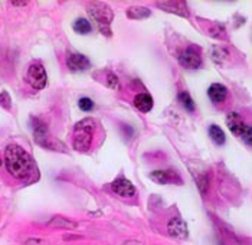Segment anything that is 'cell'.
<instances>
[{
  "mask_svg": "<svg viewBox=\"0 0 252 245\" xmlns=\"http://www.w3.org/2000/svg\"><path fill=\"white\" fill-rule=\"evenodd\" d=\"M32 129H33V136H35V141L38 143L40 147L43 149H49V150L55 151H62V153H66V146L57 140L55 137H52L49 132H48V127L46 124L39 120V118H32Z\"/></svg>",
  "mask_w": 252,
  "mask_h": 245,
  "instance_id": "4",
  "label": "cell"
},
{
  "mask_svg": "<svg viewBox=\"0 0 252 245\" xmlns=\"http://www.w3.org/2000/svg\"><path fill=\"white\" fill-rule=\"evenodd\" d=\"M48 226L51 228H57V229H69V231H74L77 229L78 224L65 218V216H54L51 221H48Z\"/></svg>",
  "mask_w": 252,
  "mask_h": 245,
  "instance_id": "15",
  "label": "cell"
},
{
  "mask_svg": "<svg viewBox=\"0 0 252 245\" xmlns=\"http://www.w3.org/2000/svg\"><path fill=\"white\" fill-rule=\"evenodd\" d=\"M26 81L31 84L32 88H35V90H43L46 87V81H48L46 71H45L43 65L42 64H32L29 67V70H28Z\"/></svg>",
  "mask_w": 252,
  "mask_h": 245,
  "instance_id": "6",
  "label": "cell"
},
{
  "mask_svg": "<svg viewBox=\"0 0 252 245\" xmlns=\"http://www.w3.org/2000/svg\"><path fill=\"white\" fill-rule=\"evenodd\" d=\"M78 107L82 110V111H91L94 108V101L91 98H81L78 101Z\"/></svg>",
  "mask_w": 252,
  "mask_h": 245,
  "instance_id": "21",
  "label": "cell"
},
{
  "mask_svg": "<svg viewBox=\"0 0 252 245\" xmlns=\"http://www.w3.org/2000/svg\"><path fill=\"white\" fill-rule=\"evenodd\" d=\"M74 31H75L77 34H81V35H87V34H90V32L93 31V26H91V23L87 19L79 18V19L75 20V23H74Z\"/></svg>",
  "mask_w": 252,
  "mask_h": 245,
  "instance_id": "18",
  "label": "cell"
},
{
  "mask_svg": "<svg viewBox=\"0 0 252 245\" xmlns=\"http://www.w3.org/2000/svg\"><path fill=\"white\" fill-rule=\"evenodd\" d=\"M179 101L182 103V105L188 110V111H194V101L192 100V97L190 94H188V93H180L179 94Z\"/></svg>",
  "mask_w": 252,
  "mask_h": 245,
  "instance_id": "20",
  "label": "cell"
},
{
  "mask_svg": "<svg viewBox=\"0 0 252 245\" xmlns=\"http://www.w3.org/2000/svg\"><path fill=\"white\" fill-rule=\"evenodd\" d=\"M91 65L90 59L82 55V54H69L66 55V67L69 71L72 72H79V71H85L88 70Z\"/></svg>",
  "mask_w": 252,
  "mask_h": 245,
  "instance_id": "11",
  "label": "cell"
},
{
  "mask_svg": "<svg viewBox=\"0 0 252 245\" xmlns=\"http://www.w3.org/2000/svg\"><path fill=\"white\" fill-rule=\"evenodd\" d=\"M95 123L93 118H84L78 121L74 129V149L79 153L90 150L93 144Z\"/></svg>",
  "mask_w": 252,
  "mask_h": 245,
  "instance_id": "3",
  "label": "cell"
},
{
  "mask_svg": "<svg viewBox=\"0 0 252 245\" xmlns=\"http://www.w3.org/2000/svg\"><path fill=\"white\" fill-rule=\"evenodd\" d=\"M176 177V173L172 170H155L150 175V179L158 183V185H167L169 182H172Z\"/></svg>",
  "mask_w": 252,
  "mask_h": 245,
  "instance_id": "16",
  "label": "cell"
},
{
  "mask_svg": "<svg viewBox=\"0 0 252 245\" xmlns=\"http://www.w3.org/2000/svg\"><path fill=\"white\" fill-rule=\"evenodd\" d=\"M0 166H1V160H0Z\"/></svg>",
  "mask_w": 252,
  "mask_h": 245,
  "instance_id": "28",
  "label": "cell"
},
{
  "mask_svg": "<svg viewBox=\"0 0 252 245\" xmlns=\"http://www.w3.org/2000/svg\"><path fill=\"white\" fill-rule=\"evenodd\" d=\"M25 245H49V243L46 240H42V238H29Z\"/></svg>",
  "mask_w": 252,
  "mask_h": 245,
  "instance_id": "24",
  "label": "cell"
},
{
  "mask_svg": "<svg viewBox=\"0 0 252 245\" xmlns=\"http://www.w3.org/2000/svg\"><path fill=\"white\" fill-rule=\"evenodd\" d=\"M208 94H209V98L212 100V103H223L225 98H226V94H228V90L225 85L222 84H212L208 90Z\"/></svg>",
  "mask_w": 252,
  "mask_h": 245,
  "instance_id": "14",
  "label": "cell"
},
{
  "mask_svg": "<svg viewBox=\"0 0 252 245\" xmlns=\"http://www.w3.org/2000/svg\"><path fill=\"white\" fill-rule=\"evenodd\" d=\"M226 124L229 127V130L236 134L238 137H241L248 146H251L252 143V129L251 126H248L238 113H231L226 117Z\"/></svg>",
  "mask_w": 252,
  "mask_h": 245,
  "instance_id": "5",
  "label": "cell"
},
{
  "mask_svg": "<svg viewBox=\"0 0 252 245\" xmlns=\"http://www.w3.org/2000/svg\"><path fill=\"white\" fill-rule=\"evenodd\" d=\"M4 165L7 172L16 179H26L33 166L32 157L18 144H10L4 150Z\"/></svg>",
  "mask_w": 252,
  "mask_h": 245,
  "instance_id": "1",
  "label": "cell"
},
{
  "mask_svg": "<svg viewBox=\"0 0 252 245\" xmlns=\"http://www.w3.org/2000/svg\"><path fill=\"white\" fill-rule=\"evenodd\" d=\"M95 76L102 84H105L108 88H111L114 91H120V88H121L120 81H118L116 74H113L111 71H98V72H95Z\"/></svg>",
  "mask_w": 252,
  "mask_h": 245,
  "instance_id": "12",
  "label": "cell"
},
{
  "mask_svg": "<svg viewBox=\"0 0 252 245\" xmlns=\"http://www.w3.org/2000/svg\"><path fill=\"white\" fill-rule=\"evenodd\" d=\"M197 186L200 189V192H202V195L205 196L206 195V190L209 188V183H208V177L206 176H202L199 180H197Z\"/></svg>",
  "mask_w": 252,
  "mask_h": 245,
  "instance_id": "22",
  "label": "cell"
},
{
  "mask_svg": "<svg viewBox=\"0 0 252 245\" xmlns=\"http://www.w3.org/2000/svg\"><path fill=\"white\" fill-rule=\"evenodd\" d=\"M157 7L169 12V13H175V15H179L182 18H189L190 13H189V9H188V4L185 1H157L156 3Z\"/></svg>",
  "mask_w": 252,
  "mask_h": 245,
  "instance_id": "10",
  "label": "cell"
},
{
  "mask_svg": "<svg viewBox=\"0 0 252 245\" xmlns=\"http://www.w3.org/2000/svg\"><path fill=\"white\" fill-rule=\"evenodd\" d=\"M87 12L90 18L97 23L99 32L102 35L111 36V22L114 18L111 7L104 1H90L87 4Z\"/></svg>",
  "mask_w": 252,
  "mask_h": 245,
  "instance_id": "2",
  "label": "cell"
},
{
  "mask_svg": "<svg viewBox=\"0 0 252 245\" xmlns=\"http://www.w3.org/2000/svg\"><path fill=\"white\" fill-rule=\"evenodd\" d=\"M179 62L182 67L185 68H189V70H197L200 65H202V58L200 54L194 49V48H188L185 51L180 52L179 55Z\"/></svg>",
  "mask_w": 252,
  "mask_h": 245,
  "instance_id": "8",
  "label": "cell"
},
{
  "mask_svg": "<svg viewBox=\"0 0 252 245\" xmlns=\"http://www.w3.org/2000/svg\"><path fill=\"white\" fill-rule=\"evenodd\" d=\"M111 189H113L114 193H117L121 198H133L136 195L134 185L128 179H126L123 176L121 177H117L116 180L111 183Z\"/></svg>",
  "mask_w": 252,
  "mask_h": 245,
  "instance_id": "9",
  "label": "cell"
},
{
  "mask_svg": "<svg viewBox=\"0 0 252 245\" xmlns=\"http://www.w3.org/2000/svg\"><path fill=\"white\" fill-rule=\"evenodd\" d=\"M134 105L141 113H149L153 108V98L150 94L141 93L134 97Z\"/></svg>",
  "mask_w": 252,
  "mask_h": 245,
  "instance_id": "13",
  "label": "cell"
},
{
  "mask_svg": "<svg viewBox=\"0 0 252 245\" xmlns=\"http://www.w3.org/2000/svg\"><path fill=\"white\" fill-rule=\"evenodd\" d=\"M81 237L79 235H65L63 240H79Z\"/></svg>",
  "mask_w": 252,
  "mask_h": 245,
  "instance_id": "26",
  "label": "cell"
},
{
  "mask_svg": "<svg viewBox=\"0 0 252 245\" xmlns=\"http://www.w3.org/2000/svg\"><path fill=\"white\" fill-rule=\"evenodd\" d=\"M12 4H13V6H26L28 3H26V1H13Z\"/></svg>",
  "mask_w": 252,
  "mask_h": 245,
  "instance_id": "27",
  "label": "cell"
},
{
  "mask_svg": "<svg viewBox=\"0 0 252 245\" xmlns=\"http://www.w3.org/2000/svg\"><path fill=\"white\" fill-rule=\"evenodd\" d=\"M167 234H169V237L175 238L177 241L186 240L188 238V234H189L186 222L182 218H179V216L172 218L169 221V224H167Z\"/></svg>",
  "mask_w": 252,
  "mask_h": 245,
  "instance_id": "7",
  "label": "cell"
},
{
  "mask_svg": "<svg viewBox=\"0 0 252 245\" xmlns=\"http://www.w3.org/2000/svg\"><path fill=\"white\" fill-rule=\"evenodd\" d=\"M0 105L4 107L6 110L10 108V95L7 94L6 91H3V93L0 94Z\"/></svg>",
  "mask_w": 252,
  "mask_h": 245,
  "instance_id": "23",
  "label": "cell"
},
{
  "mask_svg": "<svg viewBox=\"0 0 252 245\" xmlns=\"http://www.w3.org/2000/svg\"><path fill=\"white\" fill-rule=\"evenodd\" d=\"M127 16L130 19L140 20V19H147L152 16V10L147 9V7H143V6H133L127 10Z\"/></svg>",
  "mask_w": 252,
  "mask_h": 245,
  "instance_id": "17",
  "label": "cell"
},
{
  "mask_svg": "<svg viewBox=\"0 0 252 245\" xmlns=\"http://www.w3.org/2000/svg\"><path fill=\"white\" fill-rule=\"evenodd\" d=\"M123 245H144V243L137 241V240H128V241H124Z\"/></svg>",
  "mask_w": 252,
  "mask_h": 245,
  "instance_id": "25",
  "label": "cell"
},
{
  "mask_svg": "<svg viewBox=\"0 0 252 245\" xmlns=\"http://www.w3.org/2000/svg\"><path fill=\"white\" fill-rule=\"evenodd\" d=\"M209 136L212 137V140L216 144H223L225 143V133H223V130L220 127H218L216 124H212L209 127Z\"/></svg>",
  "mask_w": 252,
  "mask_h": 245,
  "instance_id": "19",
  "label": "cell"
}]
</instances>
